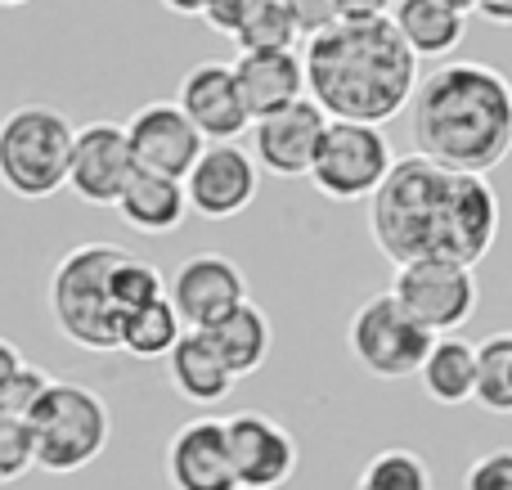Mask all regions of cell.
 <instances>
[{"instance_id":"30bf717a","label":"cell","mask_w":512,"mask_h":490,"mask_svg":"<svg viewBox=\"0 0 512 490\" xmlns=\"http://www.w3.org/2000/svg\"><path fill=\"white\" fill-rule=\"evenodd\" d=\"M126 144H131L135 171L167 176V180H185L207 149V140L198 135V126L189 122L176 99H153V104H144L140 113L126 122Z\"/></svg>"},{"instance_id":"8d00e7d4","label":"cell","mask_w":512,"mask_h":490,"mask_svg":"<svg viewBox=\"0 0 512 490\" xmlns=\"http://www.w3.org/2000/svg\"><path fill=\"white\" fill-rule=\"evenodd\" d=\"M162 9H171V14H180V18H203L207 0H162Z\"/></svg>"},{"instance_id":"d6986e66","label":"cell","mask_w":512,"mask_h":490,"mask_svg":"<svg viewBox=\"0 0 512 490\" xmlns=\"http://www.w3.org/2000/svg\"><path fill=\"white\" fill-rule=\"evenodd\" d=\"M472 9L463 0H396L391 23H396L400 41L414 50V59H445L468 32Z\"/></svg>"},{"instance_id":"9c48e42d","label":"cell","mask_w":512,"mask_h":490,"mask_svg":"<svg viewBox=\"0 0 512 490\" xmlns=\"http://www.w3.org/2000/svg\"><path fill=\"white\" fill-rule=\"evenodd\" d=\"M391 297L427 333H454L477 315L481 288H477V270L472 266H459L450 257H418V261L396 266Z\"/></svg>"},{"instance_id":"9a60e30c","label":"cell","mask_w":512,"mask_h":490,"mask_svg":"<svg viewBox=\"0 0 512 490\" xmlns=\"http://www.w3.org/2000/svg\"><path fill=\"white\" fill-rule=\"evenodd\" d=\"M176 104L185 108V117L198 126L207 144H234L243 131H252V117L243 108L239 81H234V63L203 59L180 77Z\"/></svg>"},{"instance_id":"3957f363","label":"cell","mask_w":512,"mask_h":490,"mask_svg":"<svg viewBox=\"0 0 512 490\" xmlns=\"http://www.w3.org/2000/svg\"><path fill=\"white\" fill-rule=\"evenodd\" d=\"M450 194H454L450 171L432 167L418 153L400 158L378 185V194L369 198L373 248L391 266H405V261L418 257H441L445 230H450Z\"/></svg>"},{"instance_id":"484cf974","label":"cell","mask_w":512,"mask_h":490,"mask_svg":"<svg viewBox=\"0 0 512 490\" xmlns=\"http://www.w3.org/2000/svg\"><path fill=\"white\" fill-rule=\"evenodd\" d=\"M486 414H512V333H490L477 342V392Z\"/></svg>"},{"instance_id":"277c9868","label":"cell","mask_w":512,"mask_h":490,"mask_svg":"<svg viewBox=\"0 0 512 490\" xmlns=\"http://www.w3.org/2000/svg\"><path fill=\"white\" fill-rule=\"evenodd\" d=\"M126 257V248L117 243H77L59 257L50 275V315L59 324V333L81 351H122V320L113 311L108 297V279H113L117 261Z\"/></svg>"},{"instance_id":"f1b7e54d","label":"cell","mask_w":512,"mask_h":490,"mask_svg":"<svg viewBox=\"0 0 512 490\" xmlns=\"http://www.w3.org/2000/svg\"><path fill=\"white\" fill-rule=\"evenodd\" d=\"M32 468H36V450L27 419H5L0 414V482H18Z\"/></svg>"},{"instance_id":"2e32d148","label":"cell","mask_w":512,"mask_h":490,"mask_svg":"<svg viewBox=\"0 0 512 490\" xmlns=\"http://www.w3.org/2000/svg\"><path fill=\"white\" fill-rule=\"evenodd\" d=\"M324 131H328V117L319 113L315 99H297V104L283 108V113L261 117V122H252L256 167L270 171V176H283V180L310 176Z\"/></svg>"},{"instance_id":"7c38bea8","label":"cell","mask_w":512,"mask_h":490,"mask_svg":"<svg viewBox=\"0 0 512 490\" xmlns=\"http://www.w3.org/2000/svg\"><path fill=\"white\" fill-rule=\"evenodd\" d=\"M225 441H230V464L239 477V490H279L292 482L301 464L297 437L270 414H230L225 419Z\"/></svg>"},{"instance_id":"52a82bcc","label":"cell","mask_w":512,"mask_h":490,"mask_svg":"<svg viewBox=\"0 0 512 490\" xmlns=\"http://www.w3.org/2000/svg\"><path fill=\"white\" fill-rule=\"evenodd\" d=\"M432 342H436V333H427L391 293L364 297L351 311V324H346V347H351L355 365L364 374L382 378V383L418 378Z\"/></svg>"},{"instance_id":"e0dca14e","label":"cell","mask_w":512,"mask_h":490,"mask_svg":"<svg viewBox=\"0 0 512 490\" xmlns=\"http://www.w3.org/2000/svg\"><path fill=\"white\" fill-rule=\"evenodd\" d=\"M167 486L171 490H239L230 464L225 419L198 414L180 423L167 441Z\"/></svg>"},{"instance_id":"d590c367","label":"cell","mask_w":512,"mask_h":490,"mask_svg":"<svg viewBox=\"0 0 512 490\" xmlns=\"http://www.w3.org/2000/svg\"><path fill=\"white\" fill-rule=\"evenodd\" d=\"M23 365H27V360H23V351H18L9 338H0V387H5L9 378H14Z\"/></svg>"},{"instance_id":"74e56055","label":"cell","mask_w":512,"mask_h":490,"mask_svg":"<svg viewBox=\"0 0 512 490\" xmlns=\"http://www.w3.org/2000/svg\"><path fill=\"white\" fill-rule=\"evenodd\" d=\"M0 5H27V0H0Z\"/></svg>"},{"instance_id":"e575fe53","label":"cell","mask_w":512,"mask_h":490,"mask_svg":"<svg viewBox=\"0 0 512 490\" xmlns=\"http://www.w3.org/2000/svg\"><path fill=\"white\" fill-rule=\"evenodd\" d=\"M463 5H468L472 14L490 18V23H499V27H512V0H463Z\"/></svg>"},{"instance_id":"f546056e","label":"cell","mask_w":512,"mask_h":490,"mask_svg":"<svg viewBox=\"0 0 512 490\" xmlns=\"http://www.w3.org/2000/svg\"><path fill=\"white\" fill-rule=\"evenodd\" d=\"M45 387H50L45 369L23 365L5 387H0V414H5V419H27V414H32V405L41 401Z\"/></svg>"},{"instance_id":"7402d4cb","label":"cell","mask_w":512,"mask_h":490,"mask_svg":"<svg viewBox=\"0 0 512 490\" xmlns=\"http://www.w3.org/2000/svg\"><path fill=\"white\" fill-rule=\"evenodd\" d=\"M418 383L432 396L436 405L454 410V405H468L477 392V342L459 338V333H445L432 342L423 369H418Z\"/></svg>"},{"instance_id":"cb8c5ba5","label":"cell","mask_w":512,"mask_h":490,"mask_svg":"<svg viewBox=\"0 0 512 490\" xmlns=\"http://www.w3.org/2000/svg\"><path fill=\"white\" fill-rule=\"evenodd\" d=\"M180 338H185V320L176 315L171 297H158L122 320V351L135 360H167Z\"/></svg>"},{"instance_id":"4dcf8cb0","label":"cell","mask_w":512,"mask_h":490,"mask_svg":"<svg viewBox=\"0 0 512 490\" xmlns=\"http://www.w3.org/2000/svg\"><path fill=\"white\" fill-rule=\"evenodd\" d=\"M463 490H512V446L472 459L463 473Z\"/></svg>"},{"instance_id":"4316f807","label":"cell","mask_w":512,"mask_h":490,"mask_svg":"<svg viewBox=\"0 0 512 490\" xmlns=\"http://www.w3.org/2000/svg\"><path fill=\"white\" fill-rule=\"evenodd\" d=\"M108 297H113V311L117 320H126L131 311H140V306L158 302V297H167V284H162V270L153 266V261L135 257V252H126L122 261H117L113 279H108Z\"/></svg>"},{"instance_id":"1f68e13d","label":"cell","mask_w":512,"mask_h":490,"mask_svg":"<svg viewBox=\"0 0 512 490\" xmlns=\"http://www.w3.org/2000/svg\"><path fill=\"white\" fill-rule=\"evenodd\" d=\"M265 0H207L203 9V23L212 27L216 36H239L243 27L256 18V9H261Z\"/></svg>"},{"instance_id":"44dd1931","label":"cell","mask_w":512,"mask_h":490,"mask_svg":"<svg viewBox=\"0 0 512 490\" xmlns=\"http://www.w3.org/2000/svg\"><path fill=\"white\" fill-rule=\"evenodd\" d=\"M131 230L140 234H171L185 225L189 216V198H185V180H167V176H149V171H135L131 185H126L122 203H117Z\"/></svg>"},{"instance_id":"6da1fadb","label":"cell","mask_w":512,"mask_h":490,"mask_svg":"<svg viewBox=\"0 0 512 490\" xmlns=\"http://www.w3.org/2000/svg\"><path fill=\"white\" fill-rule=\"evenodd\" d=\"M414 153L450 176H490L512 153V81L490 63L454 59L409 99Z\"/></svg>"},{"instance_id":"836d02e7","label":"cell","mask_w":512,"mask_h":490,"mask_svg":"<svg viewBox=\"0 0 512 490\" xmlns=\"http://www.w3.org/2000/svg\"><path fill=\"white\" fill-rule=\"evenodd\" d=\"M396 0H337V23H378L391 18Z\"/></svg>"},{"instance_id":"d4e9b609","label":"cell","mask_w":512,"mask_h":490,"mask_svg":"<svg viewBox=\"0 0 512 490\" xmlns=\"http://www.w3.org/2000/svg\"><path fill=\"white\" fill-rule=\"evenodd\" d=\"M355 490H436L432 464L409 446L378 450L355 477Z\"/></svg>"},{"instance_id":"7a4b0ae2","label":"cell","mask_w":512,"mask_h":490,"mask_svg":"<svg viewBox=\"0 0 512 490\" xmlns=\"http://www.w3.org/2000/svg\"><path fill=\"white\" fill-rule=\"evenodd\" d=\"M306 99L328 122L382 126L409 108L418 90V59L400 41L396 23H333L301 45Z\"/></svg>"},{"instance_id":"5b68a950","label":"cell","mask_w":512,"mask_h":490,"mask_svg":"<svg viewBox=\"0 0 512 490\" xmlns=\"http://www.w3.org/2000/svg\"><path fill=\"white\" fill-rule=\"evenodd\" d=\"M27 428H32L36 468L54 477L90 468L108 450V437H113L104 396L86 383H59V378H50L41 401L32 405Z\"/></svg>"},{"instance_id":"ba28073f","label":"cell","mask_w":512,"mask_h":490,"mask_svg":"<svg viewBox=\"0 0 512 490\" xmlns=\"http://www.w3.org/2000/svg\"><path fill=\"white\" fill-rule=\"evenodd\" d=\"M391 167H396V153H391V140L382 135V126L328 122L315 167H310V185L328 203H364V198L378 194Z\"/></svg>"},{"instance_id":"83f0119b","label":"cell","mask_w":512,"mask_h":490,"mask_svg":"<svg viewBox=\"0 0 512 490\" xmlns=\"http://www.w3.org/2000/svg\"><path fill=\"white\" fill-rule=\"evenodd\" d=\"M297 41H301V32L279 0H265L252 23L234 36L239 54H297Z\"/></svg>"},{"instance_id":"4fadbf2b","label":"cell","mask_w":512,"mask_h":490,"mask_svg":"<svg viewBox=\"0 0 512 490\" xmlns=\"http://www.w3.org/2000/svg\"><path fill=\"white\" fill-rule=\"evenodd\" d=\"M256 194H261V167L239 144H207L185 176L189 212L203 221H234L256 203Z\"/></svg>"},{"instance_id":"5bb4252c","label":"cell","mask_w":512,"mask_h":490,"mask_svg":"<svg viewBox=\"0 0 512 490\" xmlns=\"http://www.w3.org/2000/svg\"><path fill=\"white\" fill-rule=\"evenodd\" d=\"M167 297L176 306V315L185 320V329L207 333L212 324H221L225 315L248 302V279L225 252H194L176 270Z\"/></svg>"},{"instance_id":"8992f818","label":"cell","mask_w":512,"mask_h":490,"mask_svg":"<svg viewBox=\"0 0 512 490\" xmlns=\"http://www.w3.org/2000/svg\"><path fill=\"white\" fill-rule=\"evenodd\" d=\"M77 126L50 104H18L0 117V185L14 198L41 203L68 189Z\"/></svg>"},{"instance_id":"8fae6325","label":"cell","mask_w":512,"mask_h":490,"mask_svg":"<svg viewBox=\"0 0 512 490\" xmlns=\"http://www.w3.org/2000/svg\"><path fill=\"white\" fill-rule=\"evenodd\" d=\"M135 176V158L126 144V126L117 122H86L72 135L68 158V189L86 207H117Z\"/></svg>"},{"instance_id":"ac0fdd59","label":"cell","mask_w":512,"mask_h":490,"mask_svg":"<svg viewBox=\"0 0 512 490\" xmlns=\"http://www.w3.org/2000/svg\"><path fill=\"white\" fill-rule=\"evenodd\" d=\"M234 81H239L243 108L252 122L274 117L306 99V72H301V54H239L234 59Z\"/></svg>"},{"instance_id":"d6a6232c","label":"cell","mask_w":512,"mask_h":490,"mask_svg":"<svg viewBox=\"0 0 512 490\" xmlns=\"http://www.w3.org/2000/svg\"><path fill=\"white\" fill-rule=\"evenodd\" d=\"M279 5L292 14V23H297V32L306 41L337 23V0H279Z\"/></svg>"},{"instance_id":"ffe728a7","label":"cell","mask_w":512,"mask_h":490,"mask_svg":"<svg viewBox=\"0 0 512 490\" xmlns=\"http://www.w3.org/2000/svg\"><path fill=\"white\" fill-rule=\"evenodd\" d=\"M167 383L176 396H185L189 405H221L234 392L239 378L230 374V365L221 360V351L212 347L207 333L185 329V338L176 342V351L167 356Z\"/></svg>"},{"instance_id":"603a6c76","label":"cell","mask_w":512,"mask_h":490,"mask_svg":"<svg viewBox=\"0 0 512 490\" xmlns=\"http://www.w3.org/2000/svg\"><path fill=\"white\" fill-rule=\"evenodd\" d=\"M207 338H212V347L221 351V360L230 365L234 378H248V374H256V369L265 365V360H270L274 324L256 302H243L239 311H230L221 324H212Z\"/></svg>"}]
</instances>
